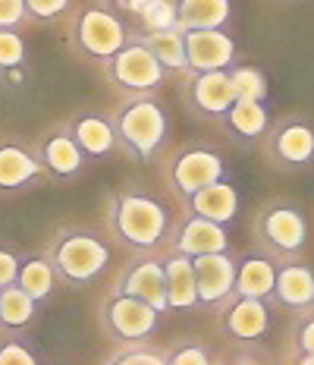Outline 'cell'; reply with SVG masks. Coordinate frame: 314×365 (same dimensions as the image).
Wrapping results in <instances>:
<instances>
[{
  "label": "cell",
  "mask_w": 314,
  "mask_h": 365,
  "mask_svg": "<svg viewBox=\"0 0 314 365\" xmlns=\"http://www.w3.org/2000/svg\"><path fill=\"white\" fill-rule=\"evenodd\" d=\"M258 242L277 258H295L308 242V220L295 205H271L255 220Z\"/></svg>",
  "instance_id": "cell-6"
},
{
  "label": "cell",
  "mask_w": 314,
  "mask_h": 365,
  "mask_svg": "<svg viewBox=\"0 0 314 365\" xmlns=\"http://www.w3.org/2000/svg\"><path fill=\"white\" fill-rule=\"evenodd\" d=\"M195 264V287H198V306H220L236 284V262L229 252H208L192 258Z\"/></svg>",
  "instance_id": "cell-12"
},
{
  "label": "cell",
  "mask_w": 314,
  "mask_h": 365,
  "mask_svg": "<svg viewBox=\"0 0 314 365\" xmlns=\"http://www.w3.org/2000/svg\"><path fill=\"white\" fill-rule=\"evenodd\" d=\"M35 312H38V302L19 284H6L0 290V328H10V331L26 328L35 318Z\"/></svg>",
  "instance_id": "cell-26"
},
{
  "label": "cell",
  "mask_w": 314,
  "mask_h": 365,
  "mask_svg": "<svg viewBox=\"0 0 314 365\" xmlns=\"http://www.w3.org/2000/svg\"><path fill=\"white\" fill-rule=\"evenodd\" d=\"M16 284H19L28 296H32L35 302L51 299L53 284H57V271H53L51 258H26V262L19 264Z\"/></svg>",
  "instance_id": "cell-27"
},
{
  "label": "cell",
  "mask_w": 314,
  "mask_h": 365,
  "mask_svg": "<svg viewBox=\"0 0 314 365\" xmlns=\"http://www.w3.org/2000/svg\"><path fill=\"white\" fill-rule=\"evenodd\" d=\"M19 255L13 252V249L0 246V290H4L6 284H16V274H19Z\"/></svg>",
  "instance_id": "cell-36"
},
{
  "label": "cell",
  "mask_w": 314,
  "mask_h": 365,
  "mask_svg": "<svg viewBox=\"0 0 314 365\" xmlns=\"http://www.w3.org/2000/svg\"><path fill=\"white\" fill-rule=\"evenodd\" d=\"M28 19L26 10V0H0V29H16Z\"/></svg>",
  "instance_id": "cell-35"
},
{
  "label": "cell",
  "mask_w": 314,
  "mask_h": 365,
  "mask_svg": "<svg viewBox=\"0 0 314 365\" xmlns=\"http://www.w3.org/2000/svg\"><path fill=\"white\" fill-rule=\"evenodd\" d=\"M167 274V302L170 309H195L198 306V287H195V264L189 255L173 252L164 262Z\"/></svg>",
  "instance_id": "cell-22"
},
{
  "label": "cell",
  "mask_w": 314,
  "mask_h": 365,
  "mask_svg": "<svg viewBox=\"0 0 314 365\" xmlns=\"http://www.w3.org/2000/svg\"><path fill=\"white\" fill-rule=\"evenodd\" d=\"M160 315H164V312H157L155 306H148V302L135 299V296L113 293L104 306V328L113 340H120V344L148 340L151 334L157 331Z\"/></svg>",
  "instance_id": "cell-7"
},
{
  "label": "cell",
  "mask_w": 314,
  "mask_h": 365,
  "mask_svg": "<svg viewBox=\"0 0 314 365\" xmlns=\"http://www.w3.org/2000/svg\"><path fill=\"white\" fill-rule=\"evenodd\" d=\"M226 129L242 142H255L271 129V113L264 101H233V108L224 113Z\"/></svg>",
  "instance_id": "cell-24"
},
{
  "label": "cell",
  "mask_w": 314,
  "mask_h": 365,
  "mask_svg": "<svg viewBox=\"0 0 314 365\" xmlns=\"http://www.w3.org/2000/svg\"><path fill=\"white\" fill-rule=\"evenodd\" d=\"M104 70H107V79L113 86L132 91V95H151L164 86V76H167V66L148 51V44H142L139 38L129 41L126 48H120L110 60H104Z\"/></svg>",
  "instance_id": "cell-4"
},
{
  "label": "cell",
  "mask_w": 314,
  "mask_h": 365,
  "mask_svg": "<svg viewBox=\"0 0 314 365\" xmlns=\"http://www.w3.org/2000/svg\"><path fill=\"white\" fill-rule=\"evenodd\" d=\"M229 249V233L226 224H217V220L189 215V220L179 227L173 240V252H182L189 258L208 255V252H226Z\"/></svg>",
  "instance_id": "cell-16"
},
{
  "label": "cell",
  "mask_w": 314,
  "mask_h": 365,
  "mask_svg": "<svg viewBox=\"0 0 314 365\" xmlns=\"http://www.w3.org/2000/svg\"><path fill=\"white\" fill-rule=\"evenodd\" d=\"M273 284H277V268H273V262H267L261 255H248V258H242V262H236V284H233L236 296H258V299H267V296H273Z\"/></svg>",
  "instance_id": "cell-23"
},
{
  "label": "cell",
  "mask_w": 314,
  "mask_h": 365,
  "mask_svg": "<svg viewBox=\"0 0 314 365\" xmlns=\"http://www.w3.org/2000/svg\"><path fill=\"white\" fill-rule=\"evenodd\" d=\"M186 101L192 104L198 113H204V117H224L236 101L233 86H229V70L189 73Z\"/></svg>",
  "instance_id": "cell-13"
},
{
  "label": "cell",
  "mask_w": 314,
  "mask_h": 365,
  "mask_svg": "<svg viewBox=\"0 0 314 365\" xmlns=\"http://www.w3.org/2000/svg\"><path fill=\"white\" fill-rule=\"evenodd\" d=\"M107 362H113V365H160V362H167V356H160L148 340H132V344H126L120 353L107 356Z\"/></svg>",
  "instance_id": "cell-29"
},
{
  "label": "cell",
  "mask_w": 314,
  "mask_h": 365,
  "mask_svg": "<svg viewBox=\"0 0 314 365\" xmlns=\"http://www.w3.org/2000/svg\"><path fill=\"white\" fill-rule=\"evenodd\" d=\"M66 133L79 142L85 158H104L117 145V133H113V120L104 113H82L66 123Z\"/></svg>",
  "instance_id": "cell-20"
},
{
  "label": "cell",
  "mask_w": 314,
  "mask_h": 365,
  "mask_svg": "<svg viewBox=\"0 0 314 365\" xmlns=\"http://www.w3.org/2000/svg\"><path fill=\"white\" fill-rule=\"evenodd\" d=\"M38 164H41V170L48 173L51 180H73L79 177L82 170H85V151L79 148V142L73 139L70 133H53L48 139L38 145Z\"/></svg>",
  "instance_id": "cell-15"
},
{
  "label": "cell",
  "mask_w": 314,
  "mask_h": 365,
  "mask_svg": "<svg viewBox=\"0 0 314 365\" xmlns=\"http://www.w3.org/2000/svg\"><path fill=\"white\" fill-rule=\"evenodd\" d=\"M73 44L79 54H85L88 60H110L120 48L129 44L126 26L113 16V13L101 10V6H88L82 10L73 22Z\"/></svg>",
  "instance_id": "cell-5"
},
{
  "label": "cell",
  "mask_w": 314,
  "mask_h": 365,
  "mask_svg": "<svg viewBox=\"0 0 314 365\" xmlns=\"http://www.w3.org/2000/svg\"><path fill=\"white\" fill-rule=\"evenodd\" d=\"M145 32H157V29H176V4L173 0H151L139 13Z\"/></svg>",
  "instance_id": "cell-31"
},
{
  "label": "cell",
  "mask_w": 314,
  "mask_h": 365,
  "mask_svg": "<svg viewBox=\"0 0 314 365\" xmlns=\"http://www.w3.org/2000/svg\"><path fill=\"white\" fill-rule=\"evenodd\" d=\"M48 258L60 280H66V284H88V280H95L107 268L110 249H107V242H101L85 230H70L51 246Z\"/></svg>",
  "instance_id": "cell-3"
},
{
  "label": "cell",
  "mask_w": 314,
  "mask_h": 365,
  "mask_svg": "<svg viewBox=\"0 0 314 365\" xmlns=\"http://www.w3.org/2000/svg\"><path fill=\"white\" fill-rule=\"evenodd\" d=\"M32 362H35V353L28 349V344H22V340L0 344V365H32Z\"/></svg>",
  "instance_id": "cell-34"
},
{
  "label": "cell",
  "mask_w": 314,
  "mask_h": 365,
  "mask_svg": "<svg viewBox=\"0 0 314 365\" xmlns=\"http://www.w3.org/2000/svg\"><path fill=\"white\" fill-rule=\"evenodd\" d=\"M142 44H148V51L155 54L167 70L189 73V57H186V38L179 29H157V32H145L139 38Z\"/></svg>",
  "instance_id": "cell-25"
},
{
  "label": "cell",
  "mask_w": 314,
  "mask_h": 365,
  "mask_svg": "<svg viewBox=\"0 0 314 365\" xmlns=\"http://www.w3.org/2000/svg\"><path fill=\"white\" fill-rule=\"evenodd\" d=\"M293 344L298 349V359L305 365H314V312L302 315L293 328Z\"/></svg>",
  "instance_id": "cell-32"
},
{
  "label": "cell",
  "mask_w": 314,
  "mask_h": 365,
  "mask_svg": "<svg viewBox=\"0 0 314 365\" xmlns=\"http://www.w3.org/2000/svg\"><path fill=\"white\" fill-rule=\"evenodd\" d=\"M26 63V41L13 29H0V73L19 70Z\"/></svg>",
  "instance_id": "cell-30"
},
{
  "label": "cell",
  "mask_w": 314,
  "mask_h": 365,
  "mask_svg": "<svg viewBox=\"0 0 314 365\" xmlns=\"http://www.w3.org/2000/svg\"><path fill=\"white\" fill-rule=\"evenodd\" d=\"M208 359H211L208 349H202V346H182L167 356V362H173V365H208Z\"/></svg>",
  "instance_id": "cell-37"
},
{
  "label": "cell",
  "mask_w": 314,
  "mask_h": 365,
  "mask_svg": "<svg viewBox=\"0 0 314 365\" xmlns=\"http://www.w3.org/2000/svg\"><path fill=\"white\" fill-rule=\"evenodd\" d=\"M233 13L229 0H176V29L195 32V29H224Z\"/></svg>",
  "instance_id": "cell-21"
},
{
  "label": "cell",
  "mask_w": 314,
  "mask_h": 365,
  "mask_svg": "<svg viewBox=\"0 0 314 365\" xmlns=\"http://www.w3.org/2000/svg\"><path fill=\"white\" fill-rule=\"evenodd\" d=\"M273 299L280 306L302 312L314 306V268L302 262L277 268V284H273Z\"/></svg>",
  "instance_id": "cell-18"
},
{
  "label": "cell",
  "mask_w": 314,
  "mask_h": 365,
  "mask_svg": "<svg viewBox=\"0 0 314 365\" xmlns=\"http://www.w3.org/2000/svg\"><path fill=\"white\" fill-rule=\"evenodd\" d=\"M182 38H186L189 73L226 70V66H233L236 41L224 29H195V32H182Z\"/></svg>",
  "instance_id": "cell-11"
},
{
  "label": "cell",
  "mask_w": 314,
  "mask_h": 365,
  "mask_svg": "<svg viewBox=\"0 0 314 365\" xmlns=\"http://www.w3.org/2000/svg\"><path fill=\"white\" fill-rule=\"evenodd\" d=\"M41 173L44 170L38 164V155L13 142H0V192H19L32 186Z\"/></svg>",
  "instance_id": "cell-19"
},
{
  "label": "cell",
  "mask_w": 314,
  "mask_h": 365,
  "mask_svg": "<svg viewBox=\"0 0 314 365\" xmlns=\"http://www.w3.org/2000/svg\"><path fill=\"white\" fill-rule=\"evenodd\" d=\"M117 293L135 296V299L148 302L157 312H167L170 302H167V274H164V262H155V258H142V262L129 264L126 274L120 277Z\"/></svg>",
  "instance_id": "cell-14"
},
{
  "label": "cell",
  "mask_w": 314,
  "mask_h": 365,
  "mask_svg": "<svg viewBox=\"0 0 314 365\" xmlns=\"http://www.w3.org/2000/svg\"><path fill=\"white\" fill-rule=\"evenodd\" d=\"M186 208L189 215L217 220V224H233V217L239 215V192H236L233 182L217 180L211 186L186 195Z\"/></svg>",
  "instance_id": "cell-17"
},
{
  "label": "cell",
  "mask_w": 314,
  "mask_h": 365,
  "mask_svg": "<svg viewBox=\"0 0 314 365\" xmlns=\"http://www.w3.org/2000/svg\"><path fill=\"white\" fill-rule=\"evenodd\" d=\"M267 155L277 167L302 170L314 164V126L302 117H286L267 135Z\"/></svg>",
  "instance_id": "cell-8"
},
{
  "label": "cell",
  "mask_w": 314,
  "mask_h": 365,
  "mask_svg": "<svg viewBox=\"0 0 314 365\" xmlns=\"http://www.w3.org/2000/svg\"><path fill=\"white\" fill-rule=\"evenodd\" d=\"M148 4H151V0H122V6H126V10H132L135 16H139V13H142Z\"/></svg>",
  "instance_id": "cell-38"
},
{
  "label": "cell",
  "mask_w": 314,
  "mask_h": 365,
  "mask_svg": "<svg viewBox=\"0 0 314 365\" xmlns=\"http://www.w3.org/2000/svg\"><path fill=\"white\" fill-rule=\"evenodd\" d=\"M110 227L126 246L145 249L157 246L167 233V211L157 199L145 192H120L110 205Z\"/></svg>",
  "instance_id": "cell-2"
},
{
  "label": "cell",
  "mask_w": 314,
  "mask_h": 365,
  "mask_svg": "<svg viewBox=\"0 0 314 365\" xmlns=\"http://www.w3.org/2000/svg\"><path fill=\"white\" fill-rule=\"evenodd\" d=\"M217 180H226V164L211 148H186L170 164V182L179 195H192Z\"/></svg>",
  "instance_id": "cell-10"
},
{
  "label": "cell",
  "mask_w": 314,
  "mask_h": 365,
  "mask_svg": "<svg viewBox=\"0 0 314 365\" xmlns=\"http://www.w3.org/2000/svg\"><path fill=\"white\" fill-rule=\"evenodd\" d=\"M66 6H70V0H26L28 19H41V22L63 16Z\"/></svg>",
  "instance_id": "cell-33"
},
{
  "label": "cell",
  "mask_w": 314,
  "mask_h": 365,
  "mask_svg": "<svg viewBox=\"0 0 314 365\" xmlns=\"http://www.w3.org/2000/svg\"><path fill=\"white\" fill-rule=\"evenodd\" d=\"M229 86H233L236 101H264L267 98V76L258 66H236V70H229Z\"/></svg>",
  "instance_id": "cell-28"
},
{
  "label": "cell",
  "mask_w": 314,
  "mask_h": 365,
  "mask_svg": "<svg viewBox=\"0 0 314 365\" xmlns=\"http://www.w3.org/2000/svg\"><path fill=\"white\" fill-rule=\"evenodd\" d=\"M220 328L236 344H258L271 331V309L258 296H236L229 293L224 299V315Z\"/></svg>",
  "instance_id": "cell-9"
},
{
  "label": "cell",
  "mask_w": 314,
  "mask_h": 365,
  "mask_svg": "<svg viewBox=\"0 0 314 365\" xmlns=\"http://www.w3.org/2000/svg\"><path fill=\"white\" fill-rule=\"evenodd\" d=\"M113 133H117V145L126 148L129 158L151 161L164 148L170 120H167V110L157 98L132 95L113 117Z\"/></svg>",
  "instance_id": "cell-1"
}]
</instances>
